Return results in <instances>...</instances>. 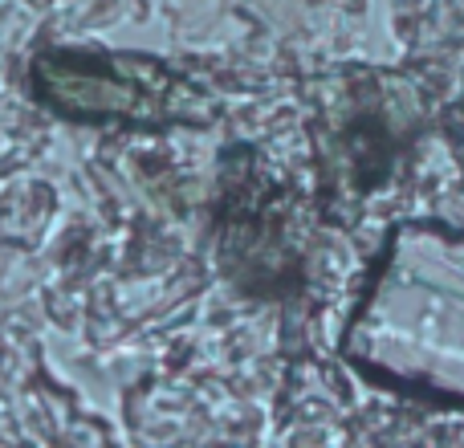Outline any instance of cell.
<instances>
[{
  "mask_svg": "<svg viewBox=\"0 0 464 448\" xmlns=\"http://www.w3.org/2000/svg\"><path fill=\"white\" fill-rule=\"evenodd\" d=\"M343 351L362 375L464 412V232L395 229Z\"/></svg>",
  "mask_w": 464,
  "mask_h": 448,
  "instance_id": "1",
  "label": "cell"
},
{
  "mask_svg": "<svg viewBox=\"0 0 464 448\" xmlns=\"http://www.w3.org/2000/svg\"><path fill=\"white\" fill-rule=\"evenodd\" d=\"M33 86L41 102L78 122H163L188 114L184 86L143 57L57 49L33 62Z\"/></svg>",
  "mask_w": 464,
  "mask_h": 448,
  "instance_id": "2",
  "label": "cell"
}]
</instances>
